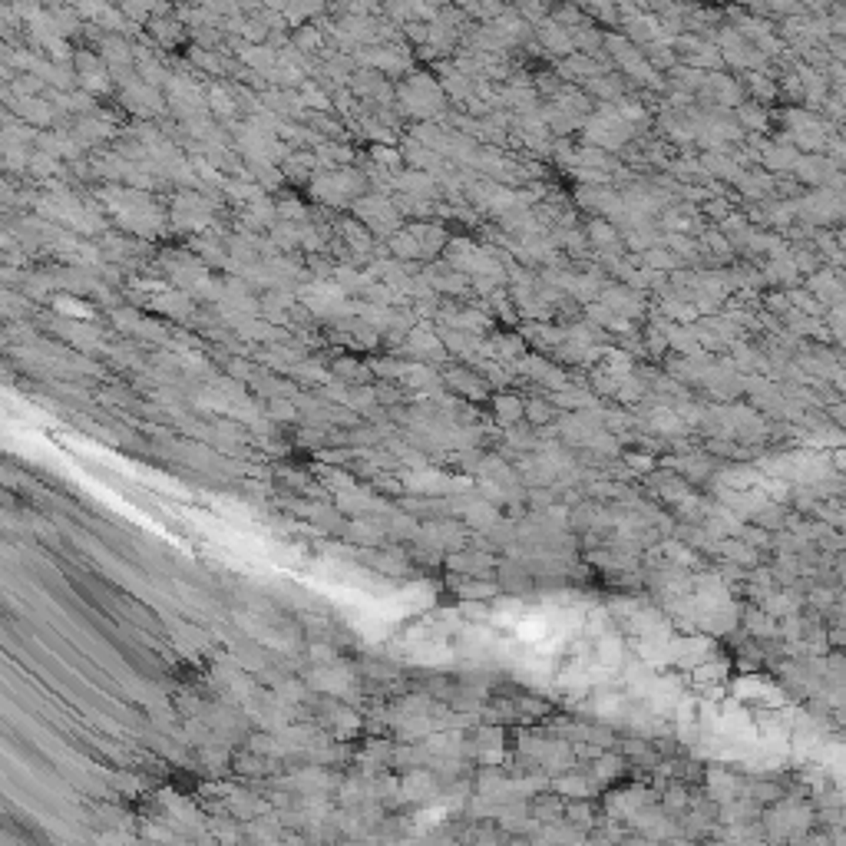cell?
<instances>
[{"instance_id": "6da1fadb", "label": "cell", "mask_w": 846, "mask_h": 846, "mask_svg": "<svg viewBox=\"0 0 846 846\" xmlns=\"http://www.w3.org/2000/svg\"><path fill=\"white\" fill-rule=\"evenodd\" d=\"M100 199L110 205V212L116 215V222L129 232H136L143 238H153L159 228H163V215L149 202L146 192H133V189H103Z\"/></svg>"}, {"instance_id": "7a4b0ae2", "label": "cell", "mask_w": 846, "mask_h": 846, "mask_svg": "<svg viewBox=\"0 0 846 846\" xmlns=\"http://www.w3.org/2000/svg\"><path fill=\"white\" fill-rule=\"evenodd\" d=\"M397 100H401V110L407 116L417 119H430L443 110V90L423 73H413L410 80H403L397 86Z\"/></svg>"}, {"instance_id": "3957f363", "label": "cell", "mask_w": 846, "mask_h": 846, "mask_svg": "<svg viewBox=\"0 0 846 846\" xmlns=\"http://www.w3.org/2000/svg\"><path fill=\"white\" fill-rule=\"evenodd\" d=\"M361 185H364V175L361 172H354V169H337V172L314 175L311 192H314L321 202H328V205H344V202H351L357 192H361Z\"/></svg>"}, {"instance_id": "277c9868", "label": "cell", "mask_w": 846, "mask_h": 846, "mask_svg": "<svg viewBox=\"0 0 846 846\" xmlns=\"http://www.w3.org/2000/svg\"><path fill=\"white\" fill-rule=\"evenodd\" d=\"M354 212H357V222H361V225H367L371 232H377V235H393V232H397V222H401V212H397V205H391V202L383 199V195L361 199L354 205Z\"/></svg>"}, {"instance_id": "5b68a950", "label": "cell", "mask_w": 846, "mask_h": 846, "mask_svg": "<svg viewBox=\"0 0 846 846\" xmlns=\"http://www.w3.org/2000/svg\"><path fill=\"white\" fill-rule=\"evenodd\" d=\"M172 222L185 232H199V228L212 225V202L199 192H182L172 205Z\"/></svg>"}, {"instance_id": "8992f818", "label": "cell", "mask_w": 846, "mask_h": 846, "mask_svg": "<svg viewBox=\"0 0 846 846\" xmlns=\"http://www.w3.org/2000/svg\"><path fill=\"white\" fill-rule=\"evenodd\" d=\"M165 86H169V100H172L175 110L182 113V119H192V116H202V113H205L209 96H202V90L192 80H185V76H169Z\"/></svg>"}, {"instance_id": "52a82bcc", "label": "cell", "mask_w": 846, "mask_h": 846, "mask_svg": "<svg viewBox=\"0 0 846 846\" xmlns=\"http://www.w3.org/2000/svg\"><path fill=\"white\" fill-rule=\"evenodd\" d=\"M123 103H126V110L139 113V116H155L163 110V100H159L155 86H149L143 76L123 80Z\"/></svg>"}, {"instance_id": "ba28073f", "label": "cell", "mask_w": 846, "mask_h": 846, "mask_svg": "<svg viewBox=\"0 0 846 846\" xmlns=\"http://www.w3.org/2000/svg\"><path fill=\"white\" fill-rule=\"evenodd\" d=\"M106 60L96 53H86V50H80L76 53V80H80V86L86 93H106L110 90V70H106Z\"/></svg>"}, {"instance_id": "9c48e42d", "label": "cell", "mask_w": 846, "mask_h": 846, "mask_svg": "<svg viewBox=\"0 0 846 846\" xmlns=\"http://www.w3.org/2000/svg\"><path fill=\"white\" fill-rule=\"evenodd\" d=\"M311 684H318V691H328V694H337V698H344V694H354V671L351 668H344V664H321V668H314V674H311Z\"/></svg>"}, {"instance_id": "30bf717a", "label": "cell", "mask_w": 846, "mask_h": 846, "mask_svg": "<svg viewBox=\"0 0 846 846\" xmlns=\"http://www.w3.org/2000/svg\"><path fill=\"white\" fill-rule=\"evenodd\" d=\"M589 139L592 143H602V146H621L628 139V126L619 116H599L589 123Z\"/></svg>"}, {"instance_id": "8fae6325", "label": "cell", "mask_w": 846, "mask_h": 846, "mask_svg": "<svg viewBox=\"0 0 846 846\" xmlns=\"http://www.w3.org/2000/svg\"><path fill=\"white\" fill-rule=\"evenodd\" d=\"M7 103L20 113V116L27 119V123H37V126L53 123V110H50V103L40 100V96H20V100H14V93H7Z\"/></svg>"}, {"instance_id": "7c38bea8", "label": "cell", "mask_w": 846, "mask_h": 846, "mask_svg": "<svg viewBox=\"0 0 846 846\" xmlns=\"http://www.w3.org/2000/svg\"><path fill=\"white\" fill-rule=\"evenodd\" d=\"M437 793V783H433V777L423 770H410L407 777H403L401 783V800H413V803H423L430 800Z\"/></svg>"}, {"instance_id": "4fadbf2b", "label": "cell", "mask_w": 846, "mask_h": 846, "mask_svg": "<svg viewBox=\"0 0 846 846\" xmlns=\"http://www.w3.org/2000/svg\"><path fill=\"white\" fill-rule=\"evenodd\" d=\"M407 486H410V490H420V492H446V490H453V480H450V476H443V473H433V470H423V466H420L417 473L407 476Z\"/></svg>"}, {"instance_id": "5bb4252c", "label": "cell", "mask_w": 846, "mask_h": 846, "mask_svg": "<svg viewBox=\"0 0 846 846\" xmlns=\"http://www.w3.org/2000/svg\"><path fill=\"white\" fill-rule=\"evenodd\" d=\"M407 347H410V354H417V357H443V347H440L437 334H433V331H423V328L410 331Z\"/></svg>"}, {"instance_id": "9a60e30c", "label": "cell", "mask_w": 846, "mask_h": 846, "mask_svg": "<svg viewBox=\"0 0 846 846\" xmlns=\"http://www.w3.org/2000/svg\"><path fill=\"white\" fill-rule=\"evenodd\" d=\"M397 189L401 192H407V195H413V199H423V195H433V179H430L423 169H413V172H403V175H397Z\"/></svg>"}, {"instance_id": "2e32d148", "label": "cell", "mask_w": 846, "mask_h": 846, "mask_svg": "<svg viewBox=\"0 0 846 846\" xmlns=\"http://www.w3.org/2000/svg\"><path fill=\"white\" fill-rule=\"evenodd\" d=\"M367 63L381 66L387 73H401V70H407V56H403L397 46H373L371 53H367Z\"/></svg>"}, {"instance_id": "e0dca14e", "label": "cell", "mask_w": 846, "mask_h": 846, "mask_svg": "<svg viewBox=\"0 0 846 846\" xmlns=\"http://www.w3.org/2000/svg\"><path fill=\"white\" fill-rule=\"evenodd\" d=\"M410 232L417 235V242H420V252H423V258L437 255L440 248L446 245V232H443V228H437V225H413V228H410Z\"/></svg>"}, {"instance_id": "ac0fdd59", "label": "cell", "mask_w": 846, "mask_h": 846, "mask_svg": "<svg viewBox=\"0 0 846 846\" xmlns=\"http://www.w3.org/2000/svg\"><path fill=\"white\" fill-rule=\"evenodd\" d=\"M103 60H106L113 70H126V66L133 63V50H129L126 40L106 37V40H103Z\"/></svg>"}, {"instance_id": "d6986e66", "label": "cell", "mask_w": 846, "mask_h": 846, "mask_svg": "<svg viewBox=\"0 0 846 846\" xmlns=\"http://www.w3.org/2000/svg\"><path fill=\"white\" fill-rule=\"evenodd\" d=\"M73 136L80 146H93V143H100V139L110 136V123H103V119H80L73 129Z\"/></svg>"}, {"instance_id": "ffe728a7", "label": "cell", "mask_w": 846, "mask_h": 846, "mask_svg": "<svg viewBox=\"0 0 846 846\" xmlns=\"http://www.w3.org/2000/svg\"><path fill=\"white\" fill-rule=\"evenodd\" d=\"M242 60H245L248 66H255L258 73H272L274 63H278V53H274L272 46H245V50H242Z\"/></svg>"}, {"instance_id": "44dd1931", "label": "cell", "mask_w": 846, "mask_h": 846, "mask_svg": "<svg viewBox=\"0 0 846 846\" xmlns=\"http://www.w3.org/2000/svg\"><path fill=\"white\" fill-rule=\"evenodd\" d=\"M159 311H165V314H172V318H185L189 314V298H185V292H159V298L153 301Z\"/></svg>"}, {"instance_id": "7402d4cb", "label": "cell", "mask_w": 846, "mask_h": 846, "mask_svg": "<svg viewBox=\"0 0 846 846\" xmlns=\"http://www.w3.org/2000/svg\"><path fill=\"white\" fill-rule=\"evenodd\" d=\"M136 63H139V76H143V80H146L149 86H163V83H169L165 70L159 66V60L146 56V50H136Z\"/></svg>"}, {"instance_id": "603a6c76", "label": "cell", "mask_w": 846, "mask_h": 846, "mask_svg": "<svg viewBox=\"0 0 846 846\" xmlns=\"http://www.w3.org/2000/svg\"><path fill=\"white\" fill-rule=\"evenodd\" d=\"M403 159H407L413 169H427V172H433V169H437V153H433V149H420L417 139H413V143H407V149H403Z\"/></svg>"}, {"instance_id": "cb8c5ba5", "label": "cell", "mask_w": 846, "mask_h": 846, "mask_svg": "<svg viewBox=\"0 0 846 846\" xmlns=\"http://www.w3.org/2000/svg\"><path fill=\"white\" fill-rule=\"evenodd\" d=\"M391 252L401 258H423V252H420V242L413 232H393L391 235Z\"/></svg>"}, {"instance_id": "d4e9b609", "label": "cell", "mask_w": 846, "mask_h": 846, "mask_svg": "<svg viewBox=\"0 0 846 846\" xmlns=\"http://www.w3.org/2000/svg\"><path fill=\"white\" fill-rule=\"evenodd\" d=\"M205 96H209V110L215 113V116H222V119L235 116V100H232V93H228L225 86H212Z\"/></svg>"}, {"instance_id": "484cf974", "label": "cell", "mask_w": 846, "mask_h": 846, "mask_svg": "<svg viewBox=\"0 0 846 846\" xmlns=\"http://www.w3.org/2000/svg\"><path fill=\"white\" fill-rule=\"evenodd\" d=\"M401 381L410 383L413 391H423V387H430V383L437 381V377H433V371H430L427 364H403Z\"/></svg>"}, {"instance_id": "4316f807", "label": "cell", "mask_w": 846, "mask_h": 846, "mask_svg": "<svg viewBox=\"0 0 846 846\" xmlns=\"http://www.w3.org/2000/svg\"><path fill=\"white\" fill-rule=\"evenodd\" d=\"M542 43H546L549 50H555V53H569V50H572V40L565 37L559 24H546V27H542Z\"/></svg>"}, {"instance_id": "83f0119b", "label": "cell", "mask_w": 846, "mask_h": 846, "mask_svg": "<svg viewBox=\"0 0 846 846\" xmlns=\"http://www.w3.org/2000/svg\"><path fill=\"white\" fill-rule=\"evenodd\" d=\"M53 308L60 311V314H70L73 321H90L93 318L90 304H83V301H76V298H56Z\"/></svg>"}, {"instance_id": "f1b7e54d", "label": "cell", "mask_w": 846, "mask_h": 846, "mask_svg": "<svg viewBox=\"0 0 846 846\" xmlns=\"http://www.w3.org/2000/svg\"><path fill=\"white\" fill-rule=\"evenodd\" d=\"M341 232L347 235V245L354 248V252H361V255H364V252H371V235H367L364 228L357 225V222H344V225H341Z\"/></svg>"}, {"instance_id": "f546056e", "label": "cell", "mask_w": 846, "mask_h": 846, "mask_svg": "<svg viewBox=\"0 0 846 846\" xmlns=\"http://www.w3.org/2000/svg\"><path fill=\"white\" fill-rule=\"evenodd\" d=\"M60 331H63L70 341H73L76 347H90V344H96L100 341V334L93 328H86V324H60Z\"/></svg>"}, {"instance_id": "4dcf8cb0", "label": "cell", "mask_w": 846, "mask_h": 846, "mask_svg": "<svg viewBox=\"0 0 846 846\" xmlns=\"http://www.w3.org/2000/svg\"><path fill=\"white\" fill-rule=\"evenodd\" d=\"M331 718H334V728H337V734H351V731H357V728H361V721H357V714H354V711H347V708H334V711H331Z\"/></svg>"}, {"instance_id": "1f68e13d", "label": "cell", "mask_w": 846, "mask_h": 846, "mask_svg": "<svg viewBox=\"0 0 846 846\" xmlns=\"http://www.w3.org/2000/svg\"><path fill=\"white\" fill-rule=\"evenodd\" d=\"M70 7L80 14V17H90V20H96L103 14V10L110 7V0H70Z\"/></svg>"}, {"instance_id": "d6a6232c", "label": "cell", "mask_w": 846, "mask_h": 846, "mask_svg": "<svg viewBox=\"0 0 846 846\" xmlns=\"http://www.w3.org/2000/svg\"><path fill=\"white\" fill-rule=\"evenodd\" d=\"M301 100H304V106H314V110H328L331 106L328 96H324L314 83H301Z\"/></svg>"}, {"instance_id": "836d02e7", "label": "cell", "mask_w": 846, "mask_h": 846, "mask_svg": "<svg viewBox=\"0 0 846 846\" xmlns=\"http://www.w3.org/2000/svg\"><path fill=\"white\" fill-rule=\"evenodd\" d=\"M155 0H123V10H126L129 17L133 20H143V17H149V14H155Z\"/></svg>"}, {"instance_id": "e575fe53", "label": "cell", "mask_w": 846, "mask_h": 846, "mask_svg": "<svg viewBox=\"0 0 846 846\" xmlns=\"http://www.w3.org/2000/svg\"><path fill=\"white\" fill-rule=\"evenodd\" d=\"M40 86H43V80L37 73H24L20 80H14V93L17 96H37Z\"/></svg>"}, {"instance_id": "d590c367", "label": "cell", "mask_w": 846, "mask_h": 846, "mask_svg": "<svg viewBox=\"0 0 846 846\" xmlns=\"http://www.w3.org/2000/svg\"><path fill=\"white\" fill-rule=\"evenodd\" d=\"M274 238H278V245L282 248H294V245H301V228L282 222V225H274Z\"/></svg>"}, {"instance_id": "8d00e7d4", "label": "cell", "mask_w": 846, "mask_h": 846, "mask_svg": "<svg viewBox=\"0 0 846 846\" xmlns=\"http://www.w3.org/2000/svg\"><path fill=\"white\" fill-rule=\"evenodd\" d=\"M318 43H321V33H318V27H304L294 37V46H298V53H308V50H318Z\"/></svg>"}, {"instance_id": "74e56055", "label": "cell", "mask_w": 846, "mask_h": 846, "mask_svg": "<svg viewBox=\"0 0 846 846\" xmlns=\"http://www.w3.org/2000/svg\"><path fill=\"white\" fill-rule=\"evenodd\" d=\"M30 169L40 172V175H50V172L60 169V163H56V155H50V153H37L33 159H30Z\"/></svg>"}, {"instance_id": "f35d334b", "label": "cell", "mask_w": 846, "mask_h": 846, "mask_svg": "<svg viewBox=\"0 0 846 846\" xmlns=\"http://www.w3.org/2000/svg\"><path fill=\"white\" fill-rule=\"evenodd\" d=\"M153 33H155V40H163V43H175L179 40V24L175 20H155V27H153Z\"/></svg>"}, {"instance_id": "ab89813d", "label": "cell", "mask_w": 846, "mask_h": 846, "mask_svg": "<svg viewBox=\"0 0 846 846\" xmlns=\"http://www.w3.org/2000/svg\"><path fill=\"white\" fill-rule=\"evenodd\" d=\"M373 155H377V163L387 165V169H397V165H401V159H403V155L397 153V149H393V146H383V143H381V146H373Z\"/></svg>"}, {"instance_id": "60d3db41", "label": "cell", "mask_w": 846, "mask_h": 846, "mask_svg": "<svg viewBox=\"0 0 846 846\" xmlns=\"http://www.w3.org/2000/svg\"><path fill=\"white\" fill-rule=\"evenodd\" d=\"M661 30L655 27V20H635L631 24V37H638V40H655Z\"/></svg>"}, {"instance_id": "b9f144b4", "label": "cell", "mask_w": 846, "mask_h": 846, "mask_svg": "<svg viewBox=\"0 0 846 846\" xmlns=\"http://www.w3.org/2000/svg\"><path fill=\"white\" fill-rule=\"evenodd\" d=\"M278 219H284V222H288V219L301 222V219H304V205H301V202H294V199L282 202V205H278Z\"/></svg>"}, {"instance_id": "7bdbcfd3", "label": "cell", "mask_w": 846, "mask_h": 846, "mask_svg": "<svg viewBox=\"0 0 846 846\" xmlns=\"http://www.w3.org/2000/svg\"><path fill=\"white\" fill-rule=\"evenodd\" d=\"M96 24H103V27H106V30H123V27H126V20H123V14H119V10H113V7H106V10H103L100 17H96Z\"/></svg>"}, {"instance_id": "ee69618b", "label": "cell", "mask_w": 846, "mask_h": 846, "mask_svg": "<svg viewBox=\"0 0 846 846\" xmlns=\"http://www.w3.org/2000/svg\"><path fill=\"white\" fill-rule=\"evenodd\" d=\"M496 410H500L502 423H506V420H516L519 413H522V407H519V403L512 401V397H500V401H496Z\"/></svg>"}, {"instance_id": "f6af8a7d", "label": "cell", "mask_w": 846, "mask_h": 846, "mask_svg": "<svg viewBox=\"0 0 846 846\" xmlns=\"http://www.w3.org/2000/svg\"><path fill=\"white\" fill-rule=\"evenodd\" d=\"M274 694H278V698H282L284 704H288V701H298L304 691H301V681H282V684H278V691H274Z\"/></svg>"}, {"instance_id": "bcb514c9", "label": "cell", "mask_w": 846, "mask_h": 846, "mask_svg": "<svg viewBox=\"0 0 846 846\" xmlns=\"http://www.w3.org/2000/svg\"><path fill=\"white\" fill-rule=\"evenodd\" d=\"M318 155H324L328 163H347V159H351V149H341V146H318Z\"/></svg>"}, {"instance_id": "7dc6e473", "label": "cell", "mask_w": 846, "mask_h": 846, "mask_svg": "<svg viewBox=\"0 0 846 846\" xmlns=\"http://www.w3.org/2000/svg\"><path fill=\"white\" fill-rule=\"evenodd\" d=\"M50 288H53V278H30V282H27V294H30V298H43Z\"/></svg>"}, {"instance_id": "c3c4849f", "label": "cell", "mask_w": 846, "mask_h": 846, "mask_svg": "<svg viewBox=\"0 0 846 846\" xmlns=\"http://www.w3.org/2000/svg\"><path fill=\"white\" fill-rule=\"evenodd\" d=\"M292 373H298V377H304V381H328V373L321 371V367H314V364H298V367H292Z\"/></svg>"}, {"instance_id": "681fc988", "label": "cell", "mask_w": 846, "mask_h": 846, "mask_svg": "<svg viewBox=\"0 0 846 846\" xmlns=\"http://www.w3.org/2000/svg\"><path fill=\"white\" fill-rule=\"evenodd\" d=\"M192 60H195L199 66H205V70H212V73H219V70H222V63L209 53V50H192Z\"/></svg>"}, {"instance_id": "f907efd6", "label": "cell", "mask_w": 846, "mask_h": 846, "mask_svg": "<svg viewBox=\"0 0 846 846\" xmlns=\"http://www.w3.org/2000/svg\"><path fill=\"white\" fill-rule=\"evenodd\" d=\"M272 413L282 420H292L294 417V403H288L284 397H272Z\"/></svg>"}, {"instance_id": "816d5d0a", "label": "cell", "mask_w": 846, "mask_h": 846, "mask_svg": "<svg viewBox=\"0 0 846 846\" xmlns=\"http://www.w3.org/2000/svg\"><path fill=\"white\" fill-rule=\"evenodd\" d=\"M311 658H314L318 664H334L337 661L334 648H328V645H314V648H311Z\"/></svg>"}, {"instance_id": "f5cc1de1", "label": "cell", "mask_w": 846, "mask_h": 846, "mask_svg": "<svg viewBox=\"0 0 846 846\" xmlns=\"http://www.w3.org/2000/svg\"><path fill=\"white\" fill-rule=\"evenodd\" d=\"M492 585H460V595H466V599H486V595H492Z\"/></svg>"}, {"instance_id": "db71d44e", "label": "cell", "mask_w": 846, "mask_h": 846, "mask_svg": "<svg viewBox=\"0 0 846 846\" xmlns=\"http://www.w3.org/2000/svg\"><path fill=\"white\" fill-rule=\"evenodd\" d=\"M238 30H242L248 40H264V30L258 27V24H242V20H238Z\"/></svg>"}, {"instance_id": "11a10c76", "label": "cell", "mask_w": 846, "mask_h": 846, "mask_svg": "<svg viewBox=\"0 0 846 846\" xmlns=\"http://www.w3.org/2000/svg\"><path fill=\"white\" fill-rule=\"evenodd\" d=\"M592 235L599 238V242H612V228H605V225H592Z\"/></svg>"}, {"instance_id": "9f6ffc18", "label": "cell", "mask_w": 846, "mask_h": 846, "mask_svg": "<svg viewBox=\"0 0 846 846\" xmlns=\"http://www.w3.org/2000/svg\"><path fill=\"white\" fill-rule=\"evenodd\" d=\"M635 4H641V0H635Z\"/></svg>"}]
</instances>
